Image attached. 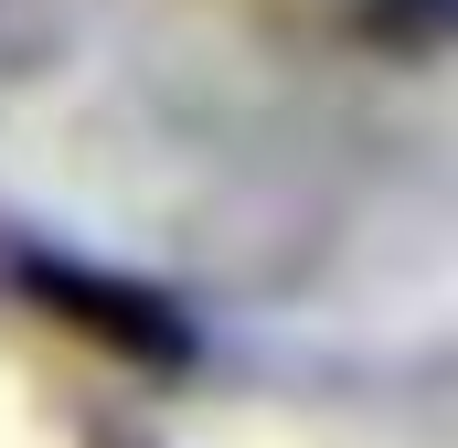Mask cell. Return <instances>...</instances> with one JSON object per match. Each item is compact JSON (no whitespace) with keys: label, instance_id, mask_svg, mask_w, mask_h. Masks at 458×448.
Returning a JSON list of instances; mask_svg holds the SVG:
<instances>
[{"label":"cell","instance_id":"obj_1","mask_svg":"<svg viewBox=\"0 0 458 448\" xmlns=\"http://www.w3.org/2000/svg\"><path fill=\"white\" fill-rule=\"evenodd\" d=\"M21 278H32L43 299H64V310H75V321H86L97 341L139 352V363H182V352H192V341H182V321H171V310H160L149 289H107V278H75V267H54V256H43V267H21Z\"/></svg>","mask_w":458,"mask_h":448}]
</instances>
